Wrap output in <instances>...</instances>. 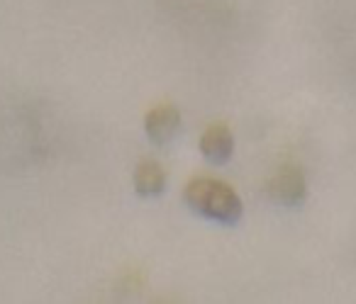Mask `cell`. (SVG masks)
Listing matches in <instances>:
<instances>
[{
    "instance_id": "1",
    "label": "cell",
    "mask_w": 356,
    "mask_h": 304,
    "mask_svg": "<svg viewBox=\"0 0 356 304\" xmlns=\"http://www.w3.org/2000/svg\"><path fill=\"white\" fill-rule=\"evenodd\" d=\"M184 200L195 214L227 226L237 224L244 212L242 200L234 192V187L208 176H198L193 180H188V185L184 190Z\"/></svg>"
},
{
    "instance_id": "2",
    "label": "cell",
    "mask_w": 356,
    "mask_h": 304,
    "mask_svg": "<svg viewBox=\"0 0 356 304\" xmlns=\"http://www.w3.org/2000/svg\"><path fill=\"white\" fill-rule=\"evenodd\" d=\"M266 195L271 202L281 207H300L307 197L305 176L298 166H283L276 176L268 180Z\"/></svg>"
},
{
    "instance_id": "3",
    "label": "cell",
    "mask_w": 356,
    "mask_h": 304,
    "mask_svg": "<svg viewBox=\"0 0 356 304\" xmlns=\"http://www.w3.org/2000/svg\"><path fill=\"white\" fill-rule=\"evenodd\" d=\"M178 127H181V112H178L176 105L161 103L156 108H152L144 117V129H147V137L152 144L163 146L176 137Z\"/></svg>"
},
{
    "instance_id": "4",
    "label": "cell",
    "mask_w": 356,
    "mask_h": 304,
    "mask_svg": "<svg viewBox=\"0 0 356 304\" xmlns=\"http://www.w3.org/2000/svg\"><path fill=\"white\" fill-rule=\"evenodd\" d=\"M200 153L215 166H222L234 153V137L225 122H215L200 137Z\"/></svg>"
},
{
    "instance_id": "5",
    "label": "cell",
    "mask_w": 356,
    "mask_h": 304,
    "mask_svg": "<svg viewBox=\"0 0 356 304\" xmlns=\"http://www.w3.org/2000/svg\"><path fill=\"white\" fill-rule=\"evenodd\" d=\"M166 187V171L154 158H144L134 168V190L142 197H159Z\"/></svg>"
}]
</instances>
